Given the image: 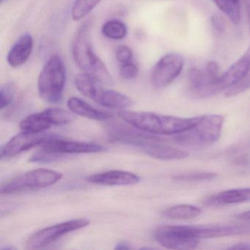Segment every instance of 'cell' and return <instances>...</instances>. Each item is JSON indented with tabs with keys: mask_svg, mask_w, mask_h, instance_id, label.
Instances as JSON below:
<instances>
[{
	"mask_svg": "<svg viewBox=\"0 0 250 250\" xmlns=\"http://www.w3.org/2000/svg\"><path fill=\"white\" fill-rule=\"evenodd\" d=\"M90 22H84L76 32L72 42V55L77 66L105 86L115 84L112 76L105 64L96 55L90 40Z\"/></svg>",
	"mask_w": 250,
	"mask_h": 250,
	"instance_id": "1",
	"label": "cell"
},
{
	"mask_svg": "<svg viewBox=\"0 0 250 250\" xmlns=\"http://www.w3.org/2000/svg\"><path fill=\"white\" fill-rule=\"evenodd\" d=\"M120 118L131 125L151 134L175 135L197 124L200 116L179 118L148 112L121 110Z\"/></svg>",
	"mask_w": 250,
	"mask_h": 250,
	"instance_id": "2",
	"label": "cell"
},
{
	"mask_svg": "<svg viewBox=\"0 0 250 250\" xmlns=\"http://www.w3.org/2000/svg\"><path fill=\"white\" fill-rule=\"evenodd\" d=\"M224 117L219 115L200 116L195 125L175 134V143L187 148L200 149L216 143L221 137Z\"/></svg>",
	"mask_w": 250,
	"mask_h": 250,
	"instance_id": "3",
	"label": "cell"
},
{
	"mask_svg": "<svg viewBox=\"0 0 250 250\" xmlns=\"http://www.w3.org/2000/svg\"><path fill=\"white\" fill-rule=\"evenodd\" d=\"M65 80L66 71L63 61L59 55H53L39 74L38 89L41 98L48 103H60L62 101Z\"/></svg>",
	"mask_w": 250,
	"mask_h": 250,
	"instance_id": "4",
	"label": "cell"
},
{
	"mask_svg": "<svg viewBox=\"0 0 250 250\" xmlns=\"http://www.w3.org/2000/svg\"><path fill=\"white\" fill-rule=\"evenodd\" d=\"M75 85L82 94L105 107L124 110L134 104L131 98L120 92L104 88L103 84L84 73L76 77Z\"/></svg>",
	"mask_w": 250,
	"mask_h": 250,
	"instance_id": "5",
	"label": "cell"
},
{
	"mask_svg": "<svg viewBox=\"0 0 250 250\" xmlns=\"http://www.w3.org/2000/svg\"><path fill=\"white\" fill-rule=\"evenodd\" d=\"M62 178L61 172L52 169H33L5 181L1 187V193L11 194L17 191L45 188L54 185Z\"/></svg>",
	"mask_w": 250,
	"mask_h": 250,
	"instance_id": "6",
	"label": "cell"
},
{
	"mask_svg": "<svg viewBox=\"0 0 250 250\" xmlns=\"http://www.w3.org/2000/svg\"><path fill=\"white\" fill-rule=\"evenodd\" d=\"M195 227L187 225H167L154 231L155 240L162 247L170 250H193L200 239L196 233Z\"/></svg>",
	"mask_w": 250,
	"mask_h": 250,
	"instance_id": "7",
	"label": "cell"
},
{
	"mask_svg": "<svg viewBox=\"0 0 250 250\" xmlns=\"http://www.w3.org/2000/svg\"><path fill=\"white\" fill-rule=\"evenodd\" d=\"M127 144L136 146L148 156L162 160H180L188 156L186 150L164 144L160 138L153 136L134 133L127 140Z\"/></svg>",
	"mask_w": 250,
	"mask_h": 250,
	"instance_id": "8",
	"label": "cell"
},
{
	"mask_svg": "<svg viewBox=\"0 0 250 250\" xmlns=\"http://www.w3.org/2000/svg\"><path fill=\"white\" fill-rule=\"evenodd\" d=\"M220 76L219 65L214 61L209 62L203 69L191 68L187 76L191 93L202 99L214 96Z\"/></svg>",
	"mask_w": 250,
	"mask_h": 250,
	"instance_id": "9",
	"label": "cell"
},
{
	"mask_svg": "<svg viewBox=\"0 0 250 250\" xmlns=\"http://www.w3.org/2000/svg\"><path fill=\"white\" fill-rule=\"evenodd\" d=\"M90 225V220L85 218H79L62 223L57 224L48 228H43L33 234L27 241V248L30 250L42 248L49 245L61 238L63 235L85 228Z\"/></svg>",
	"mask_w": 250,
	"mask_h": 250,
	"instance_id": "10",
	"label": "cell"
},
{
	"mask_svg": "<svg viewBox=\"0 0 250 250\" xmlns=\"http://www.w3.org/2000/svg\"><path fill=\"white\" fill-rule=\"evenodd\" d=\"M184 60L179 54H167L153 67L150 75L152 86L164 88L178 78L184 68Z\"/></svg>",
	"mask_w": 250,
	"mask_h": 250,
	"instance_id": "11",
	"label": "cell"
},
{
	"mask_svg": "<svg viewBox=\"0 0 250 250\" xmlns=\"http://www.w3.org/2000/svg\"><path fill=\"white\" fill-rule=\"evenodd\" d=\"M55 135L46 132L33 133L23 131L11 138L1 150V159L14 157L33 147L42 146Z\"/></svg>",
	"mask_w": 250,
	"mask_h": 250,
	"instance_id": "12",
	"label": "cell"
},
{
	"mask_svg": "<svg viewBox=\"0 0 250 250\" xmlns=\"http://www.w3.org/2000/svg\"><path fill=\"white\" fill-rule=\"evenodd\" d=\"M42 150L58 156L74 153H94L104 150V147L95 143L68 141L55 136L42 146Z\"/></svg>",
	"mask_w": 250,
	"mask_h": 250,
	"instance_id": "13",
	"label": "cell"
},
{
	"mask_svg": "<svg viewBox=\"0 0 250 250\" xmlns=\"http://www.w3.org/2000/svg\"><path fill=\"white\" fill-rule=\"evenodd\" d=\"M250 68V45L245 53L232 64L226 72L221 74L216 86V94L227 90L245 76Z\"/></svg>",
	"mask_w": 250,
	"mask_h": 250,
	"instance_id": "14",
	"label": "cell"
},
{
	"mask_svg": "<svg viewBox=\"0 0 250 250\" xmlns=\"http://www.w3.org/2000/svg\"><path fill=\"white\" fill-rule=\"evenodd\" d=\"M87 181L99 185L125 186L137 184L140 178L136 174L126 171L109 170L90 175Z\"/></svg>",
	"mask_w": 250,
	"mask_h": 250,
	"instance_id": "15",
	"label": "cell"
},
{
	"mask_svg": "<svg viewBox=\"0 0 250 250\" xmlns=\"http://www.w3.org/2000/svg\"><path fill=\"white\" fill-rule=\"evenodd\" d=\"M33 49V39L30 34L21 36L8 52L7 61L13 68L24 65L31 55Z\"/></svg>",
	"mask_w": 250,
	"mask_h": 250,
	"instance_id": "16",
	"label": "cell"
},
{
	"mask_svg": "<svg viewBox=\"0 0 250 250\" xmlns=\"http://www.w3.org/2000/svg\"><path fill=\"white\" fill-rule=\"evenodd\" d=\"M67 106L73 113L89 119L106 121L112 117V115L109 112L95 109L83 99L77 97L70 98L67 102Z\"/></svg>",
	"mask_w": 250,
	"mask_h": 250,
	"instance_id": "17",
	"label": "cell"
},
{
	"mask_svg": "<svg viewBox=\"0 0 250 250\" xmlns=\"http://www.w3.org/2000/svg\"><path fill=\"white\" fill-rule=\"evenodd\" d=\"M247 201H250V188H232L221 191L209 197L207 203L215 206H225Z\"/></svg>",
	"mask_w": 250,
	"mask_h": 250,
	"instance_id": "18",
	"label": "cell"
},
{
	"mask_svg": "<svg viewBox=\"0 0 250 250\" xmlns=\"http://www.w3.org/2000/svg\"><path fill=\"white\" fill-rule=\"evenodd\" d=\"M52 125V121L45 109L43 112L31 114L26 117L20 123V128L27 132L42 133L45 132Z\"/></svg>",
	"mask_w": 250,
	"mask_h": 250,
	"instance_id": "19",
	"label": "cell"
},
{
	"mask_svg": "<svg viewBox=\"0 0 250 250\" xmlns=\"http://www.w3.org/2000/svg\"><path fill=\"white\" fill-rule=\"evenodd\" d=\"M201 212L200 208L192 205L181 204L166 209L164 212V216L168 219L188 220L197 218L200 216Z\"/></svg>",
	"mask_w": 250,
	"mask_h": 250,
	"instance_id": "20",
	"label": "cell"
},
{
	"mask_svg": "<svg viewBox=\"0 0 250 250\" xmlns=\"http://www.w3.org/2000/svg\"><path fill=\"white\" fill-rule=\"evenodd\" d=\"M212 1L233 24H239L241 19L240 0H212Z\"/></svg>",
	"mask_w": 250,
	"mask_h": 250,
	"instance_id": "21",
	"label": "cell"
},
{
	"mask_svg": "<svg viewBox=\"0 0 250 250\" xmlns=\"http://www.w3.org/2000/svg\"><path fill=\"white\" fill-rule=\"evenodd\" d=\"M102 32L105 37L113 40H122L127 35V27L123 21L113 20L102 26Z\"/></svg>",
	"mask_w": 250,
	"mask_h": 250,
	"instance_id": "22",
	"label": "cell"
},
{
	"mask_svg": "<svg viewBox=\"0 0 250 250\" xmlns=\"http://www.w3.org/2000/svg\"><path fill=\"white\" fill-rule=\"evenodd\" d=\"M102 0H75L72 9L71 17L74 21H80L87 17Z\"/></svg>",
	"mask_w": 250,
	"mask_h": 250,
	"instance_id": "23",
	"label": "cell"
},
{
	"mask_svg": "<svg viewBox=\"0 0 250 250\" xmlns=\"http://www.w3.org/2000/svg\"><path fill=\"white\" fill-rule=\"evenodd\" d=\"M52 125H62L69 124L74 119V115L65 109L59 108H49L46 109Z\"/></svg>",
	"mask_w": 250,
	"mask_h": 250,
	"instance_id": "24",
	"label": "cell"
},
{
	"mask_svg": "<svg viewBox=\"0 0 250 250\" xmlns=\"http://www.w3.org/2000/svg\"><path fill=\"white\" fill-rule=\"evenodd\" d=\"M217 177V174L210 172H190L175 175L174 181L182 182H196V181H212Z\"/></svg>",
	"mask_w": 250,
	"mask_h": 250,
	"instance_id": "25",
	"label": "cell"
},
{
	"mask_svg": "<svg viewBox=\"0 0 250 250\" xmlns=\"http://www.w3.org/2000/svg\"><path fill=\"white\" fill-rule=\"evenodd\" d=\"M250 88V68L244 77L236 84L225 90V96L233 97Z\"/></svg>",
	"mask_w": 250,
	"mask_h": 250,
	"instance_id": "26",
	"label": "cell"
},
{
	"mask_svg": "<svg viewBox=\"0 0 250 250\" xmlns=\"http://www.w3.org/2000/svg\"><path fill=\"white\" fill-rule=\"evenodd\" d=\"M14 90L10 84L2 85L0 88V109H3L12 102Z\"/></svg>",
	"mask_w": 250,
	"mask_h": 250,
	"instance_id": "27",
	"label": "cell"
},
{
	"mask_svg": "<svg viewBox=\"0 0 250 250\" xmlns=\"http://www.w3.org/2000/svg\"><path fill=\"white\" fill-rule=\"evenodd\" d=\"M138 68L133 62H129L121 65L119 74L121 78L124 80H130L135 78L138 74Z\"/></svg>",
	"mask_w": 250,
	"mask_h": 250,
	"instance_id": "28",
	"label": "cell"
},
{
	"mask_svg": "<svg viewBox=\"0 0 250 250\" xmlns=\"http://www.w3.org/2000/svg\"><path fill=\"white\" fill-rule=\"evenodd\" d=\"M115 56L118 62L121 64L131 62L133 58V52L128 46L121 45L118 46L115 52Z\"/></svg>",
	"mask_w": 250,
	"mask_h": 250,
	"instance_id": "29",
	"label": "cell"
},
{
	"mask_svg": "<svg viewBox=\"0 0 250 250\" xmlns=\"http://www.w3.org/2000/svg\"><path fill=\"white\" fill-rule=\"evenodd\" d=\"M211 24L213 28L216 29L217 31L222 32L225 30V22L219 16L215 15L212 17Z\"/></svg>",
	"mask_w": 250,
	"mask_h": 250,
	"instance_id": "30",
	"label": "cell"
},
{
	"mask_svg": "<svg viewBox=\"0 0 250 250\" xmlns=\"http://www.w3.org/2000/svg\"><path fill=\"white\" fill-rule=\"evenodd\" d=\"M230 250H250V244L249 243H239L229 247Z\"/></svg>",
	"mask_w": 250,
	"mask_h": 250,
	"instance_id": "31",
	"label": "cell"
},
{
	"mask_svg": "<svg viewBox=\"0 0 250 250\" xmlns=\"http://www.w3.org/2000/svg\"><path fill=\"white\" fill-rule=\"evenodd\" d=\"M115 249L116 250H128V249H131V247H130L128 243H125V241H121V242L118 243L116 244Z\"/></svg>",
	"mask_w": 250,
	"mask_h": 250,
	"instance_id": "32",
	"label": "cell"
},
{
	"mask_svg": "<svg viewBox=\"0 0 250 250\" xmlns=\"http://www.w3.org/2000/svg\"><path fill=\"white\" fill-rule=\"evenodd\" d=\"M238 217L241 218V219H250V210L240 213L238 215Z\"/></svg>",
	"mask_w": 250,
	"mask_h": 250,
	"instance_id": "33",
	"label": "cell"
},
{
	"mask_svg": "<svg viewBox=\"0 0 250 250\" xmlns=\"http://www.w3.org/2000/svg\"><path fill=\"white\" fill-rule=\"evenodd\" d=\"M246 4H247V10H248L249 14V22H250V0H245Z\"/></svg>",
	"mask_w": 250,
	"mask_h": 250,
	"instance_id": "34",
	"label": "cell"
},
{
	"mask_svg": "<svg viewBox=\"0 0 250 250\" xmlns=\"http://www.w3.org/2000/svg\"><path fill=\"white\" fill-rule=\"evenodd\" d=\"M6 0H0V2H1V4H3L4 2H5Z\"/></svg>",
	"mask_w": 250,
	"mask_h": 250,
	"instance_id": "35",
	"label": "cell"
}]
</instances>
